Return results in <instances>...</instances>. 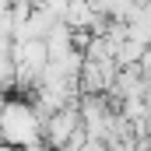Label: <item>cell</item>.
I'll return each mask as SVG.
<instances>
[{"instance_id": "6da1fadb", "label": "cell", "mask_w": 151, "mask_h": 151, "mask_svg": "<svg viewBox=\"0 0 151 151\" xmlns=\"http://www.w3.org/2000/svg\"><path fill=\"white\" fill-rule=\"evenodd\" d=\"M74 151H106V144H102V141H91V137H84V141H81Z\"/></svg>"}]
</instances>
